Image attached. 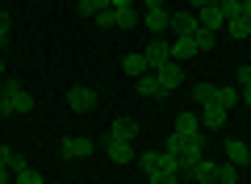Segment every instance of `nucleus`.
<instances>
[{
  "instance_id": "a211bd4d",
  "label": "nucleus",
  "mask_w": 251,
  "mask_h": 184,
  "mask_svg": "<svg viewBox=\"0 0 251 184\" xmlns=\"http://www.w3.org/2000/svg\"><path fill=\"white\" fill-rule=\"evenodd\" d=\"M138 26H143L138 9H117V29H138Z\"/></svg>"
},
{
  "instance_id": "a19ab883",
  "label": "nucleus",
  "mask_w": 251,
  "mask_h": 184,
  "mask_svg": "<svg viewBox=\"0 0 251 184\" xmlns=\"http://www.w3.org/2000/svg\"><path fill=\"white\" fill-rule=\"evenodd\" d=\"M0 76H4V59H0Z\"/></svg>"
},
{
  "instance_id": "6ab92c4d",
  "label": "nucleus",
  "mask_w": 251,
  "mask_h": 184,
  "mask_svg": "<svg viewBox=\"0 0 251 184\" xmlns=\"http://www.w3.org/2000/svg\"><path fill=\"white\" fill-rule=\"evenodd\" d=\"M214 180H218V184H239V167L226 159V163H218V167H214Z\"/></svg>"
},
{
  "instance_id": "f3484780",
  "label": "nucleus",
  "mask_w": 251,
  "mask_h": 184,
  "mask_svg": "<svg viewBox=\"0 0 251 184\" xmlns=\"http://www.w3.org/2000/svg\"><path fill=\"white\" fill-rule=\"evenodd\" d=\"M193 54H197V42H193V38H176V42H172V59H193Z\"/></svg>"
},
{
  "instance_id": "9d476101",
  "label": "nucleus",
  "mask_w": 251,
  "mask_h": 184,
  "mask_svg": "<svg viewBox=\"0 0 251 184\" xmlns=\"http://www.w3.org/2000/svg\"><path fill=\"white\" fill-rule=\"evenodd\" d=\"M214 159H205V155H201V159H193V167H188V176H184V180H193V184H214Z\"/></svg>"
},
{
  "instance_id": "37998d69",
  "label": "nucleus",
  "mask_w": 251,
  "mask_h": 184,
  "mask_svg": "<svg viewBox=\"0 0 251 184\" xmlns=\"http://www.w3.org/2000/svg\"><path fill=\"white\" fill-rule=\"evenodd\" d=\"M247 63H251V54H247Z\"/></svg>"
},
{
  "instance_id": "a878e982",
  "label": "nucleus",
  "mask_w": 251,
  "mask_h": 184,
  "mask_svg": "<svg viewBox=\"0 0 251 184\" xmlns=\"http://www.w3.org/2000/svg\"><path fill=\"white\" fill-rule=\"evenodd\" d=\"M92 26H100V29H117V9H100L97 17H92Z\"/></svg>"
},
{
  "instance_id": "cd10ccee",
  "label": "nucleus",
  "mask_w": 251,
  "mask_h": 184,
  "mask_svg": "<svg viewBox=\"0 0 251 184\" xmlns=\"http://www.w3.org/2000/svg\"><path fill=\"white\" fill-rule=\"evenodd\" d=\"M134 163H138V167H143V172H147V176H151V172H159V151H147V155H138V159H134Z\"/></svg>"
},
{
  "instance_id": "423d86ee",
  "label": "nucleus",
  "mask_w": 251,
  "mask_h": 184,
  "mask_svg": "<svg viewBox=\"0 0 251 184\" xmlns=\"http://www.w3.org/2000/svg\"><path fill=\"white\" fill-rule=\"evenodd\" d=\"M100 138H117V142H134V138H138V122H134V117H117V122H109V130L100 134Z\"/></svg>"
},
{
  "instance_id": "6e6552de",
  "label": "nucleus",
  "mask_w": 251,
  "mask_h": 184,
  "mask_svg": "<svg viewBox=\"0 0 251 184\" xmlns=\"http://www.w3.org/2000/svg\"><path fill=\"white\" fill-rule=\"evenodd\" d=\"M172 26V13L168 9H147L143 13V29H151V38H163Z\"/></svg>"
},
{
  "instance_id": "58836bf2",
  "label": "nucleus",
  "mask_w": 251,
  "mask_h": 184,
  "mask_svg": "<svg viewBox=\"0 0 251 184\" xmlns=\"http://www.w3.org/2000/svg\"><path fill=\"white\" fill-rule=\"evenodd\" d=\"M13 180V172H9V167H0V184H9Z\"/></svg>"
},
{
  "instance_id": "20e7f679",
  "label": "nucleus",
  "mask_w": 251,
  "mask_h": 184,
  "mask_svg": "<svg viewBox=\"0 0 251 184\" xmlns=\"http://www.w3.org/2000/svg\"><path fill=\"white\" fill-rule=\"evenodd\" d=\"M97 147L105 151L109 159H113V163H134V142H117V138H97Z\"/></svg>"
},
{
  "instance_id": "4468645a",
  "label": "nucleus",
  "mask_w": 251,
  "mask_h": 184,
  "mask_svg": "<svg viewBox=\"0 0 251 184\" xmlns=\"http://www.w3.org/2000/svg\"><path fill=\"white\" fill-rule=\"evenodd\" d=\"M226 113H230V109H222L218 101H209V105H201V126H226Z\"/></svg>"
},
{
  "instance_id": "f704fd0d",
  "label": "nucleus",
  "mask_w": 251,
  "mask_h": 184,
  "mask_svg": "<svg viewBox=\"0 0 251 184\" xmlns=\"http://www.w3.org/2000/svg\"><path fill=\"white\" fill-rule=\"evenodd\" d=\"M9 159H13V147H4V142H0V167H9Z\"/></svg>"
},
{
  "instance_id": "9b49d317",
  "label": "nucleus",
  "mask_w": 251,
  "mask_h": 184,
  "mask_svg": "<svg viewBox=\"0 0 251 184\" xmlns=\"http://www.w3.org/2000/svg\"><path fill=\"white\" fill-rule=\"evenodd\" d=\"M176 134H180V138H197V134H201V113L184 109V113L176 117Z\"/></svg>"
},
{
  "instance_id": "1a4fd4ad",
  "label": "nucleus",
  "mask_w": 251,
  "mask_h": 184,
  "mask_svg": "<svg viewBox=\"0 0 251 184\" xmlns=\"http://www.w3.org/2000/svg\"><path fill=\"white\" fill-rule=\"evenodd\" d=\"M172 34H176V38H193V34H197V29H201V21H197V13H193V9H188V13H172Z\"/></svg>"
},
{
  "instance_id": "79ce46f5",
  "label": "nucleus",
  "mask_w": 251,
  "mask_h": 184,
  "mask_svg": "<svg viewBox=\"0 0 251 184\" xmlns=\"http://www.w3.org/2000/svg\"><path fill=\"white\" fill-rule=\"evenodd\" d=\"M239 4H247V0H239Z\"/></svg>"
},
{
  "instance_id": "2eb2a0df",
  "label": "nucleus",
  "mask_w": 251,
  "mask_h": 184,
  "mask_svg": "<svg viewBox=\"0 0 251 184\" xmlns=\"http://www.w3.org/2000/svg\"><path fill=\"white\" fill-rule=\"evenodd\" d=\"M197 21H201V29H214V34H218V26H226V17H222V9H218V4L201 9V13H197Z\"/></svg>"
},
{
  "instance_id": "c9c22d12",
  "label": "nucleus",
  "mask_w": 251,
  "mask_h": 184,
  "mask_svg": "<svg viewBox=\"0 0 251 184\" xmlns=\"http://www.w3.org/2000/svg\"><path fill=\"white\" fill-rule=\"evenodd\" d=\"M239 97H243V105L251 109V84H247V88H239Z\"/></svg>"
},
{
  "instance_id": "7c9ffc66",
  "label": "nucleus",
  "mask_w": 251,
  "mask_h": 184,
  "mask_svg": "<svg viewBox=\"0 0 251 184\" xmlns=\"http://www.w3.org/2000/svg\"><path fill=\"white\" fill-rule=\"evenodd\" d=\"M147 184H180V176H168V172H151Z\"/></svg>"
},
{
  "instance_id": "72a5a7b5",
  "label": "nucleus",
  "mask_w": 251,
  "mask_h": 184,
  "mask_svg": "<svg viewBox=\"0 0 251 184\" xmlns=\"http://www.w3.org/2000/svg\"><path fill=\"white\" fill-rule=\"evenodd\" d=\"M193 4V13H201V9H209V4H222V0H188Z\"/></svg>"
},
{
  "instance_id": "f257e3e1",
  "label": "nucleus",
  "mask_w": 251,
  "mask_h": 184,
  "mask_svg": "<svg viewBox=\"0 0 251 184\" xmlns=\"http://www.w3.org/2000/svg\"><path fill=\"white\" fill-rule=\"evenodd\" d=\"M34 109V92H25L21 79H4L0 88V117H17V113H29Z\"/></svg>"
},
{
  "instance_id": "7ed1b4c3",
  "label": "nucleus",
  "mask_w": 251,
  "mask_h": 184,
  "mask_svg": "<svg viewBox=\"0 0 251 184\" xmlns=\"http://www.w3.org/2000/svg\"><path fill=\"white\" fill-rule=\"evenodd\" d=\"M67 105H72L75 113H92V109L100 105V97L92 92L88 84H72V88H67Z\"/></svg>"
},
{
  "instance_id": "f03ea898",
  "label": "nucleus",
  "mask_w": 251,
  "mask_h": 184,
  "mask_svg": "<svg viewBox=\"0 0 251 184\" xmlns=\"http://www.w3.org/2000/svg\"><path fill=\"white\" fill-rule=\"evenodd\" d=\"M92 151H100L97 138H80V134H67V138L59 142V159H84V155H92Z\"/></svg>"
},
{
  "instance_id": "f8f14e48",
  "label": "nucleus",
  "mask_w": 251,
  "mask_h": 184,
  "mask_svg": "<svg viewBox=\"0 0 251 184\" xmlns=\"http://www.w3.org/2000/svg\"><path fill=\"white\" fill-rule=\"evenodd\" d=\"M226 159H230L234 167H247V163H251V151H247V142H239V138H226Z\"/></svg>"
},
{
  "instance_id": "2f4dec72",
  "label": "nucleus",
  "mask_w": 251,
  "mask_h": 184,
  "mask_svg": "<svg viewBox=\"0 0 251 184\" xmlns=\"http://www.w3.org/2000/svg\"><path fill=\"white\" fill-rule=\"evenodd\" d=\"M234 79H239V88H247L251 84V63H243V67L234 71Z\"/></svg>"
},
{
  "instance_id": "4be33fe9",
  "label": "nucleus",
  "mask_w": 251,
  "mask_h": 184,
  "mask_svg": "<svg viewBox=\"0 0 251 184\" xmlns=\"http://www.w3.org/2000/svg\"><path fill=\"white\" fill-rule=\"evenodd\" d=\"M226 34H230V38H239V42H243V38L251 34V21H247V17H230V21H226Z\"/></svg>"
},
{
  "instance_id": "393cba45",
  "label": "nucleus",
  "mask_w": 251,
  "mask_h": 184,
  "mask_svg": "<svg viewBox=\"0 0 251 184\" xmlns=\"http://www.w3.org/2000/svg\"><path fill=\"white\" fill-rule=\"evenodd\" d=\"M193 42H197V51H214V46H218V34H214V29H197Z\"/></svg>"
},
{
  "instance_id": "ddd939ff",
  "label": "nucleus",
  "mask_w": 251,
  "mask_h": 184,
  "mask_svg": "<svg viewBox=\"0 0 251 184\" xmlns=\"http://www.w3.org/2000/svg\"><path fill=\"white\" fill-rule=\"evenodd\" d=\"M122 71H126V76H130V79H138V76H147V71H151V67H147L143 51H138V54H122Z\"/></svg>"
},
{
  "instance_id": "bb28decb",
  "label": "nucleus",
  "mask_w": 251,
  "mask_h": 184,
  "mask_svg": "<svg viewBox=\"0 0 251 184\" xmlns=\"http://www.w3.org/2000/svg\"><path fill=\"white\" fill-rule=\"evenodd\" d=\"M163 151H168V155H184V138H180L176 130H172V134H163Z\"/></svg>"
},
{
  "instance_id": "473e14b6",
  "label": "nucleus",
  "mask_w": 251,
  "mask_h": 184,
  "mask_svg": "<svg viewBox=\"0 0 251 184\" xmlns=\"http://www.w3.org/2000/svg\"><path fill=\"white\" fill-rule=\"evenodd\" d=\"M9 34H13V17H9V13H0V42H4Z\"/></svg>"
},
{
  "instance_id": "c756f323",
  "label": "nucleus",
  "mask_w": 251,
  "mask_h": 184,
  "mask_svg": "<svg viewBox=\"0 0 251 184\" xmlns=\"http://www.w3.org/2000/svg\"><path fill=\"white\" fill-rule=\"evenodd\" d=\"M218 9H222V17H226V21H230V17H243V4H239V0H222Z\"/></svg>"
},
{
  "instance_id": "c85d7f7f",
  "label": "nucleus",
  "mask_w": 251,
  "mask_h": 184,
  "mask_svg": "<svg viewBox=\"0 0 251 184\" xmlns=\"http://www.w3.org/2000/svg\"><path fill=\"white\" fill-rule=\"evenodd\" d=\"M13 184H46V180H42V176L34 172V167H21V172L13 176Z\"/></svg>"
},
{
  "instance_id": "39448f33",
  "label": "nucleus",
  "mask_w": 251,
  "mask_h": 184,
  "mask_svg": "<svg viewBox=\"0 0 251 184\" xmlns=\"http://www.w3.org/2000/svg\"><path fill=\"white\" fill-rule=\"evenodd\" d=\"M143 59H147V67H151V71H159L163 63H172V46L163 42V38H151L147 51H143Z\"/></svg>"
},
{
  "instance_id": "b1692460",
  "label": "nucleus",
  "mask_w": 251,
  "mask_h": 184,
  "mask_svg": "<svg viewBox=\"0 0 251 184\" xmlns=\"http://www.w3.org/2000/svg\"><path fill=\"white\" fill-rule=\"evenodd\" d=\"M214 101H218L222 109H234L243 97H239V88H218V97H214Z\"/></svg>"
},
{
  "instance_id": "4c0bfd02",
  "label": "nucleus",
  "mask_w": 251,
  "mask_h": 184,
  "mask_svg": "<svg viewBox=\"0 0 251 184\" xmlns=\"http://www.w3.org/2000/svg\"><path fill=\"white\" fill-rule=\"evenodd\" d=\"M113 9H134V0H113Z\"/></svg>"
},
{
  "instance_id": "e433bc0d",
  "label": "nucleus",
  "mask_w": 251,
  "mask_h": 184,
  "mask_svg": "<svg viewBox=\"0 0 251 184\" xmlns=\"http://www.w3.org/2000/svg\"><path fill=\"white\" fill-rule=\"evenodd\" d=\"M147 9H163V0H143V13Z\"/></svg>"
},
{
  "instance_id": "ea45409f",
  "label": "nucleus",
  "mask_w": 251,
  "mask_h": 184,
  "mask_svg": "<svg viewBox=\"0 0 251 184\" xmlns=\"http://www.w3.org/2000/svg\"><path fill=\"white\" fill-rule=\"evenodd\" d=\"M243 17H247V21H251V0H247V4H243Z\"/></svg>"
},
{
  "instance_id": "412c9836",
  "label": "nucleus",
  "mask_w": 251,
  "mask_h": 184,
  "mask_svg": "<svg viewBox=\"0 0 251 184\" xmlns=\"http://www.w3.org/2000/svg\"><path fill=\"white\" fill-rule=\"evenodd\" d=\"M205 155V134H197V138H184V159L193 163V159Z\"/></svg>"
},
{
  "instance_id": "0eeeda50",
  "label": "nucleus",
  "mask_w": 251,
  "mask_h": 184,
  "mask_svg": "<svg viewBox=\"0 0 251 184\" xmlns=\"http://www.w3.org/2000/svg\"><path fill=\"white\" fill-rule=\"evenodd\" d=\"M155 76H159V88H163V97H168V92H176V88L184 84V67H180L176 59H172V63H163V67L155 71Z\"/></svg>"
},
{
  "instance_id": "dca6fc26",
  "label": "nucleus",
  "mask_w": 251,
  "mask_h": 184,
  "mask_svg": "<svg viewBox=\"0 0 251 184\" xmlns=\"http://www.w3.org/2000/svg\"><path fill=\"white\" fill-rule=\"evenodd\" d=\"M138 97H163V88H159V76H155V71L138 76Z\"/></svg>"
},
{
  "instance_id": "c03bdc74",
  "label": "nucleus",
  "mask_w": 251,
  "mask_h": 184,
  "mask_svg": "<svg viewBox=\"0 0 251 184\" xmlns=\"http://www.w3.org/2000/svg\"><path fill=\"white\" fill-rule=\"evenodd\" d=\"M214 184H218V180H214Z\"/></svg>"
},
{
  "instance_id": "aec40b11",
  "label": "nucleus",
  "mask_w": 251,
  "mask_h": 184,
  "mask_svg": "<svg viewBox=\"0 0 251 184\" xmlns=\"http://www.w3.org/2000/svg\"><path fill=\"white\" fill-rule=\"evenodd\" d=\"M100 9H113V0H80V4H75L80 17H97Z\"/></svg>"
},
{
  "instance_id": "5701e85b",
  "label": "nucleus",
  "mask_w": 251,
  "mask_h": 184,
  "mask_svg": "<svg viewBox=\"0 0 251 184\" xmlns=\"http://www.w3.org/2000/svg\"><path fill=\"white\" fill-rule=\"evenodd\" d=\"M214 97H218V84H193V101L197 105H209Z\"/></svg>"
}]
</instances>
